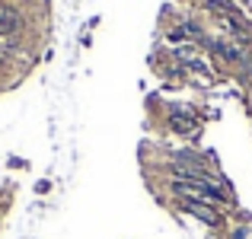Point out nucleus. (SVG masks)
Segmentation results:
<instances>
[{"instance_id": "3", "label": "nucleus", "mask_w": 252, "mask_h": 239, "mask_svg": "<svg viewBox=\"0 0 252 239\" xmlns=\"http://www.w3.org/2000/svg\"><path fill=\"white\" fill-rule=\"evenodd\" d=\"M48 188H51V182H45V179H42V182L35 185V191H38V195H45V191H48Z\"/></svg>"}, {"instance_id": "2", "label": "nucleus", "mask_w": 252, "mask_h": 239, "mask_svg": "<svg viewBox=\"0 0 252 239\" xmlns=\"http://www.w3.org/2000/svg\"><path fill=\"white\" fill-rule=\"evenodd\" d=\"M26 19L16 6H0V35H23Z\"/></svg>"}, {"instance_id": "1", "label": "nucleus", "mask_w": 252, "mask_h": 239, "mask_svg": "<svg viewBox=\"0 0 252 239\" xmlns=\"http://www.w3.org/2000/svg\"><path fill=\"white\" fill-rule=\"evenodd\" d=\"M172 204H176L179 210H185L189 217H195V220H201L208 230H214V233H227V210H220V208H214V204H208V201H201V198H172Z\"/></svg>"}]
</instances>
